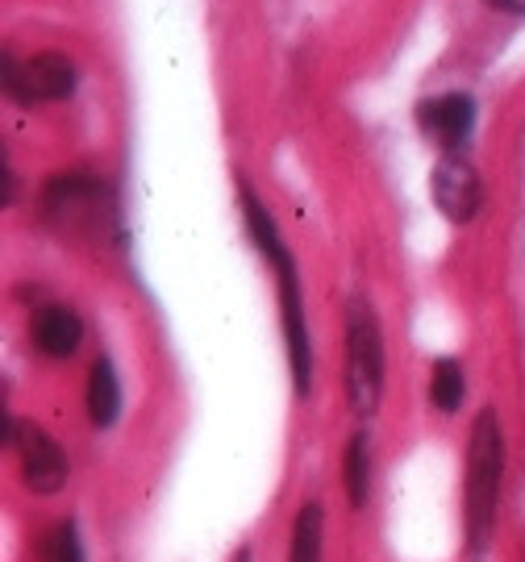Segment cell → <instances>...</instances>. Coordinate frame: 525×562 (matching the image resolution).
Instances as JSON below:
<instances>
[{"mask_svg": "<svg viewBox=\"0 0 525 562\" xmlns=\"http://www.w3.org/2000/svg\"><path fill=\"white\" fill-rule=\"evenodd\" d=\"M243 217L250 238L259 246L267 267L276 271V288H280V317H283V338H288V371H292V387L309 396L313 387V346H309V322H304V296H301V276H297V259L283 241L276 217L267 213V204L243 183Z\"/></svg>", "mask_w": 525, "mask_h": 562, "instance_id": "6da1fadb", "label": "cell"}, {"mask_svg": "<svg viewBox=\"0 0 525 562\" xmlns=\"http://www.w3.org/2000/svg\"><path fill=\"white\" fill-rule=\"evenodd\" d=\"M501 483H505V429L492 408H480L463 467V533L471 554H484L492 538L496 508H501Z\"/></svg>", "mask_w": 525, "mask_h": 562, "instance_id": "7a4b0ae2", "label": "cell"}, {"mask_svg": "<svg viewBox=\"0 0 525 562\" xmlns=\"http://www.w3.org/2000/svg\"><path fill=\"white\" fill-rule=\"evenodd\" d=\"M384 396V334L367 301L346 313V401L359 417H371Z\"/></svg>", "mask_w": 525, "mask_h": 562, "instance_id": "3957f363", "label": "cell"}, {"mask_svg": "<svg viewBox=\"0 0 525 562\" xmlns=\"http://www.w3.org/2000/svg\"><path fill=\"white\" fill-rule=\"evenodd\" d=\"M4 92L21 104H34V101H67L71 92H76V83H80V71H76V63L67 59V55H55V50H46V55H34L30 63H18L13 55H4Z\"/></svg>", "mask_w": 525, "mask_h": 562, "instance_id": "277c9868", "label": "cell"}, {"mask_svg": "<svg viewBox=\"0 0 525 562\" xmlns=\"http://www.w3.org/2000/svg\"><path fill=\"white\" fill-rule=\"evenodd\" d=\"M9 442L21 459V480L34 496H55L67 483V454L46 429L30 422H13L9 425Z\"/></svg>", "mask_w": 525, "mask_h": 562, "instance_id": "5b68a950", "label": "cell"}, {"mask_svg": "<svg viewBox=\"0 0 525 562\" xmlns=\"http://www.w3.org/2000/svg\"><path fill=\"white\" fill-rule=\"evenodd\" d=\"M429 192H434V204L443 209L446 222L467 225L480 217L484 183H480L476 162L463 159V155H443V159H438L434 176H429Z\"/></svg>", "mask_w": 525, "mask_h": 562, "instance_id": "8992f818", "label": "cell"}, {"mask_svg": "<svg viewBox=\"0 0 525 562\" xmlns=\"http://www.w3.org/2000/svg\"><path fill=\"white\" fill-rule=\"evenodd\" d=\"M417 125L425 138L443 146V155H459L476 134V101L467 92H446L417 104Z\"/></svg>", "mask_w": 525, "mask_h": 562, "instance_id": "52a82bcc", "label": "cell"}, {"mask_svg": "<svg viewBox=\"0 0 525 562\" xmlns=\"http://www.w3.org/2000/svg\"><path fill=\"white\" fill-rule=\"evenodd\" d=\"M83 341V322L67 304H46L34 317V346L46 359H71Z\"/></svg>", "mask_w": 525, "mask_h": 562, "instance_id": "ba28073f", "label": "cell"}, {"mask_svg": "<svg viewBox=\"0 0 525 562\" xmlns=\"http://www.w3.org/2000/svg\"><path fill=\"white\" fill-rule=\"evenodd\" d=\"M88 417L97 429H113L122 417V380L109 359H97L92 375H88Z\"/></svg>", "mask_w": 525, "mask_h": 562, "instance_id": "9c48e42d", "label": "cell"}, {"mask_svg": "<svg viewBox=\"0 0 525 562\" xmlns=\"http://www.w3.org/2000/svg\"><path fill=\"white\" fill-rule=\"evenodd\" d=\"M325 546V513L317 501H309L292 521V542H288V562H322Z\"/></svg>", "mask_w": 525, "mask_h": 562, "instance_id": "30bf717a", "label": "cell"}, {"mask_svg": "<svg viewBox=\"0 0 525 562\" xmlns=\"http://www.w3.org/2000/svg\"><path fill=\"white\" fill-rule=\"evenodd\" d=\"M343 483H346V501L355 504V508H364L367 496H371V438L367 434H355L346 442Z\"/></svg>", "mask_w": 525, "mask_h": 562, "instance_id": "8fae6325", "label": "cell"}, {"mask_svg": "<svg viewBox=\"0 0 525 562\" xmlns=\"http://www.w3.org/2000/svg\"><path fill=\"white\" fill-rule=\"evenodd\" d=\"M467 396V380H463V367L455 359H438L434 362V371H429V401L438 413H459V404Z\"/></svg>", "mask_w": 525, "mask_h": 562, "instance_id": "7c38bea8", "label": "cell"}, {"mask_svg": "<svg viewBox=\"0 0 525 562\" xmlns=\"http://www.w3.org/2000/svg\"><path fill=\"white\" fill-rule=\"evenodd\" d=\"M42 562H83V542L76 521H63L46 533L42 542Z\"/></svg>", "mask_w": 525, "mask_h": 562, "instance_id": "4fadbf2b", "label": "cell"}, {"mask_svg": "<svg viewBox=\"0 0 525 562\" xmlns=\"http://www.w3.org/2000/svg\"><path fill=\"white\" fill-rule=\"evenodd\" d=\"M488 4L501 13H525V0H488Z\"/></svg>", "mask_w": 525, "mask_h": 562, "instance_id": "5bb4252c", "label": "cell"}, {"mask_svg": "<svg viewBox=\"0 0 525 562\" xmlns=\"http://www.w3.org/2000/svg\"><path fill=\"white\" fill-rule=\"evenodd\" d=\"M234 562H250V550H246V546H243V550L234 554Z\"/></svg>", "mask_w": 525, "mask_h": 562, "instance_id": "9a60e30c", "label": "cell"}]
</instances>
